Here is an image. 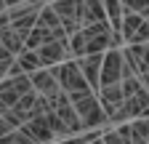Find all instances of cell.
Listing matches in <instances>:
<instances>
[{
  "label": "cell",
  "instance_id": "cell-7",
  "mask_svg": "<svg viewBox=\"0 0 149 144\" xmlns=\"http://www.w3.org/2000/svg\"><path fill=\"white\" fill-rule=\"evenodd\" d=\"M96 96H99L104 112H107V117H109V123H112V120H115V115L120 112V107L125 104V91H123V85H120V83H115V85H101V91H99Z\"/></svg>",
  "mask_w": 149,
  "mask_h": 144
},
{
  "label": "cell",
  "instance_id": "cell-14",
  "mask_svg": "<svg viewBox=\"0 0 149 144\" xmlns=\"http://www.w3.org/2000/svg\"><path fill=\"white\" fill-rule=\"evenodd\" d=\"M69 51H72L74 59H83L85 56V32L83 29L74 32V35H69Z\"/></svg>",
  "mask_w": 149,
  "mask_h": 144
},
{
  "label": "cell",
  "instance_id": "cell-12",
  "mask_svg": "<svg viewBox=\"0 0 149 144\" xmlns=\"http://www.w3.org/2000/svg\"><path fill=\"white\" fill-rule=\"evenodd\" d=\"M16 62L22 64V69L27 72V75H32V72H37V69H43L40 53H37V51H29V48H24L22 53H19V56H16Z\"/></svg>",
  "mask_w": 149,
  "mask_h": 144
},
{
  "label": "cell",
  "instance_id": "cell-22",
  "mask_svg": "<svg viewBox=\"0 0 149 144\" xmlns=\"http://www.w3.org/2000/svg\"><path fill=\"white\" fill-rule=\"evenodd\" d=\"M11 131H16V128H11V123L0 115V136H6V134H11Z\"/></svg>",
  "mask_w": 149,
  "mask_h": 144
},
{
  "label": "cell",
  "instance_id": "cell-21",
  "mask_svg": "<svg viewBox=\"0 0 149 144\" xmlns=\"http://www.w3.org/2000/svg\"><path fill=\"white\" fill-rule=\"evenodd\" d=\"M19 75H27V72L22 69V64H19V62L13 59V64L8 67V78H19Z\"/></svg>",
  "mask_w": 149,
  "mask_h": 144
},
{
  "label": "cell",
  "instance_id": "cell-18",
  "mask_svg": "<svg viewBox=\"0 0 149 144\" xmlns=\"http://www.w3.org/2000/svg\"><path fill=\"white\" fill-rule=\"evenodd\" d=\"M141 43H149V22H144L128 40V45H141Z\"/></svg>",
  "mask_w": 149,
  "mask_h": 144
},
{
  "label": "cell",
  "instance_id": "cell-2",
  "mask_svg": "<svg viewBox=\"0 0 149 144\" xmlns=\"http://www.w3.org/2000/svg\"><path fill=\"white\" fill-rule=\"evenodd\" d=\"M74 110H77L80 123H83L85 131H96V128H101L104 123H109V117H107V112H104V107H101V101H99L96 94L74 101Z\"/></svg>",
  "mask_w": 149,
  "mask_h": 144
},
{
  "label": "cell",
  "instance_id": "cell-27",
  "mask_svg": "<svg viewBox=\"0 0 149 144\" xmlns=\"http://www.w3.org/2000/svg\"><path fill=\"white\" fill-rule=\"evenodd\" d=\"M91 144H104V136H99V139H93Z\"/></svg>",
  "mask_w": 149,
  "mask_h": 144
},
{
  "label": "cell",
  "instance_id": "cell-4",
  "mask_svg": "<svg viewBox=\"0 0 149 144\" xmlns=\"http://www.w3.org/2000/svg\"><path fill=\"white\" fill-rule=\"evenodd\" d=\"M37 53H40V62L43 67H56V64H64L72 56V51H69V38H61V40H51L45 45L37 48Z\"/></svg>",
  "mask_w": 149,
  "mask_h": 144
},
{
  "label": "cell",
  "instance_id": "cell-11",
  "mask_svg": "<svg viewBox=\"0 0 149 144\" xmlns=\"http://www.w3.org/2000/svg\"><path fill=\"white\" fill-rule=\"evenodd\" d=\"M0 45H6V48L13 53V56H19V53H22V51L27 48V43L22 40V35H19V32H16L11 24L0 29Z\"/></svg>",
  "mask_w": 149,
  "mask_h": 144
},
{
  "label": "cell",
  "instance_id": "cell-19",
  "mask_svg": "<svg viewBox=\"0 0 149 144\" xmlns=\"http://www.w3.org/2000/svg\"><path fill=\"white\" fill-rule=\"evenodd\" d=\"M104 144H130V141L115 128V131H107V134H104Z\"/></svg>",
  "mask_w": 149,
  "mask_h": 144
},
{
  "label": "cell",
  "instance_id": "cell-23",
  "mask_svg": "<svg viewBox=\"0 0 149 144\" xmlns=\"http://www.w3.org/2000/svg\"><path fill=\"white\" fill-rule=\"evenodd\" d=\"M11 64H13V62H11ZM11 64H0V83L8 78V67H11Z\"/></svg>",
  "mask_w": 149,
  "mask_h": 144
},
{
  "label": "cell",
  "instance_id": "cell-26",
  "mask_svg": "<svg viewBox=\"0 0 149 144\" xmlns=\"http://www.w3.org/2000/svg\"><path fill=\"white\" fill-rule=\"evenodd\" d=\"M130 144H149V141H146V139H133Z\"/></svg>",
  "mask_w": 149,
  "mask_h": 144
},
{
  "label": "cell",
  "instance_id": "cell-13",
  "mask_svg": "<svg viewBox=\"0 0 149 144\" xmlns=\"http://www.w3.org/2000/svg\"><path fill=\"white\" fill-rule=\"evenodd\" d=\"M144 22H146V19H144L141 13H125V19H123V35H125V43L130 40V35H133Z\"/></svg>",
  "mask_w": 149,
  "mask_h": 144
},
{
  "label": "cell",
  "instance_id": "cell-6",
  "mask_svg": "<svg viewBox=\"0 0 149 144\" xmlns=\"http://www.w3.org/2000/svg\"><path fill=\"white\" fill-rule=\"evenodd\" d=\"M123 51L120 48H112L104 53V67H101V85H115L123 80Z\"/></svg>",
  "mask_w": 149,
  "mask_h": 144
},
{
  "label": "cell",
  "instance_id": "cell-16",
  "mask_svg": "<svg viewBox=\"0 0 149 144\" xmlns=\"http://www.w3.org/2000/svg\"><path fill=\"white\" fill-rule=\"evenodd\" d=\"M0 144H35L22 128H16V131H11V134H6V136H0Z\"/></svg>",
  "mask_w": 149,
  "mask_h": 144
},
{
  "label": "cell",
  "instance_id": "cell-17",
  "mask_svg": "<svg viewBox=\"0 0 149 144\" xmlns=\"http://www.w3.org/2000/svg\"><path fill=\"white\" fill-rule=\"evenodd\" d=\"M120 85H123V91H125V99H128V96H133V94H139L141 88H144L141 78H123Z\"/></svg>",
  "mask_w": 149,
  "mask_h": 144
},
{
  "label": "cell",
  "instance_id": "cell-8",
  "mask_svg": "<svg viewBox=\"0 0 149 144\" xmlns=\"http://www.w3.org/2000/svg\"><path fill=\"white\" fill-rule=\"evenodd\" d=\"M22 131L35 141V144H48V141H53V131H51V125H48V117L45 115H37V117H32L29 123H24L22 125Z\"/></svg>",
  "mask_w": 149,
  "mask_h": 144
},
{
  "label": "cell",
  "instance_id": "cell-10",
  "mask_svg": "<svg viewBox=\"0 0 149 144\" xmlns=\"http://www.w3.org/2000/svg\"><path fill=\"white\" fill-rule=\"evenodd\" d=\"M51 40H61V38H59L53 29H48L45 24L37 22V27L32 29V35L27 38V48H29V51H37L40 45H45V43H51Z\"/></svg>",
  "mask_w": 149,
  "mask_h": 144
},
{
  "label": "cell",
  "instance_id": "cell-3",
  "mask_svg": "<svg viewBox=\"0 0 149 144\" xmlns=\"http://www.w3.org/2000/svg\"><path fill=\"white\" fill-rule=\"evenodd\" d=\"M83 32H85V56L112 51V24L109 22L88 24V27H83Z\"/></svg>",
  "mask_w": 149,
  "mask_h": 144
},
{
  "label": "cell",
  "instance_id": "cell-9",
  "mask_svg": "<svg viewBox=\"0 0 149 144\" xmlns=\"http://www.w3.org/2000/svg\"><path fill=\"white\" fill-rule=\"evenodd\" d=\"M29 78H32L35 91H37V94H43V96H53V94H59V91H61V85H59V80H56V75H53V69H51V67H43V69L32 72Z\"/></svg>",
  "mask_w": 149,
  "mask_h": 144
},
{
  "label": "cell",
  "instance_id": "cell-1",
  "mask_svg": "<svg viewBox=\"0 0 149 144\" xmlns=\"http://www.w3.org/2000/svg\"><path fill=\"white\" fill-rule=\"evenodd\" d=\"M51 69H53L56 80H59L61 91H67L72 101H80V99H85V96L93 94V88L88 85L85 75H83L80 67H77V59H69V62L56 64V67H51Z\"/></svg>",
  "mask_w": 149,
  "mask_h": 144
},
{
  "label": "cell",
  "instance_id": "cell-20",
  "mask_svg": "<svg viewBox=\"0 0 149 144\" xmlns=\"http://www.w3.org/2000/svg\"><path fill=\"white\" fill-rule=\"evenodd\" d=\"M13 59H16L13 53H11V51H8L6 45H0V64H11Z\"/></svg>",
  "mask_w": 149,
  "mask_h": 144
},
{
  "label": "cell",
  "instance_id": "cell-28",
  "mask_svg": "<svg viewBox=\"0 0 149 144\" xmlns=\"http://www.w3.org/2000/svg\"><path fill=\"white\" fill-rule=\"evenodd\" d=\"M146 22H149V16H146Z\"/></svg>",
  "mask_w": 149,
  "mask_h": 144
},
{
  "label": "cell",
  "instance_id": "cell-5",
  "mask_svg": "<svg viewBox=\"0 0 149 144\" xmlns=\"http://www.w3.org/2000/svg\"><path fill=\"white\" fill-rule=\"evenodd\" d=\"M77 67L85 75L88 85L93 88V94L101 91V67H104V53H88V56L77 59Z\"/></svg>",
  "mask_w": 149,
  "mask_h": 144
},
{
  "label": "cell",
  "instance_id": "cell-25",
  "mask_svg": "<svg viewBox=\"0 0 149 144\" xmlns=\"http://www.w3.org/2000/svg\"><path fill=\"white\" fill-rule=\"evenodd\" d=\"M19 3H24V0H6V6H8V8H13V6H19Z\"/></svg>",
  "mask_w": 149,
  "mask_h": 144
},
{
  "label": "cell",
  "instance_id": "cell-24",
  "mask_svg": "<svg viewBox=\"0 0 149 144\" xmlns=\"http://www.w3.org/2000/svg\"><path fill=\"white\" fill-rule=\"evenodd\" d=\"M141 83H144V88L149 91V72H144V75H141Z\"/></svg>",
  "mask_w": 149,
  "mask_h": 144
},
{
  "label": "cell",
  "instance_id": "cell-15",
  "mask_svg": "<svg viewBox=\"0 0 149 144\" xmlns=\"http://www.w3.org/2000/svg\"><path fill=\"white\" fill-rule=\"evenodd\" d=\"M130 141L133 139H146L149 141V117H136L133 123H130Z\"/></svg>",
  "mask_w": 149,
  "mask_h": 144
}]
</instances>
